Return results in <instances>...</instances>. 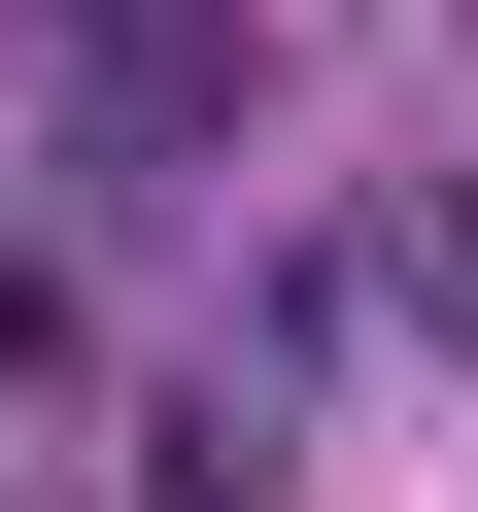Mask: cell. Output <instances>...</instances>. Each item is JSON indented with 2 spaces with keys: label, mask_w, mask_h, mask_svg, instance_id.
<instances>
[{
  "label": "cell",
  "mask_w": 478,
  "mask_h": 512,
  "mask_svg": "<svg viewBox=\"0 0 478 512\" xmlns=\"http://www.w3.org/2000/svg\"><path fill=\"white\" fill-rule=\"evenodd\" d=\"M35 35H69V137H103V171H171V137H205V35H239V0H35Z\"/></svg>",
  "instance_id": "6da1fadb"
},
{
  "label": "cell",
  "mask_w": 478,
  "mask_h": 512,
  "mask_svg": "<svg viewBox=\"0 0 478 512\" xmlns=\"http://www.w3.org/2000/svg\"><path fill=\"white\" fill-rule=\"evenodd\" d=\"M0 410H69V274H0Z\"/></svg>",
  "instance_id": "7a4b0ae2"
}]
</instances>
